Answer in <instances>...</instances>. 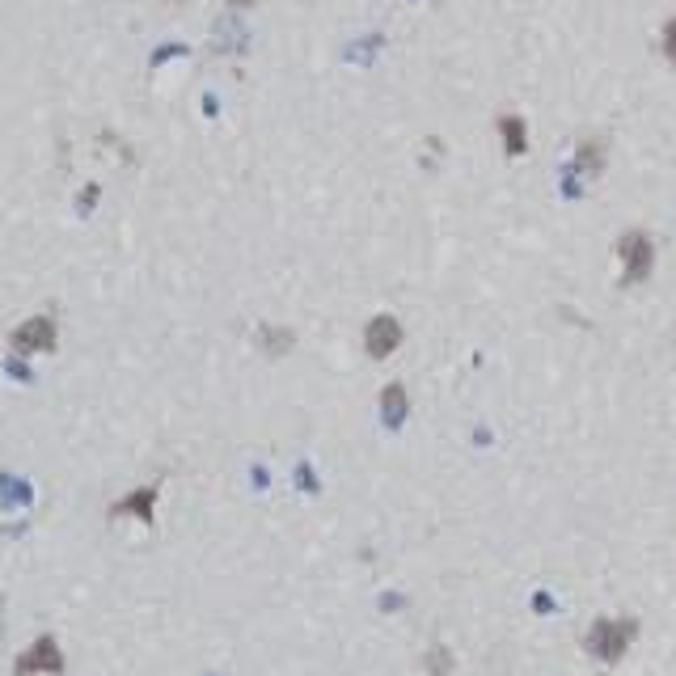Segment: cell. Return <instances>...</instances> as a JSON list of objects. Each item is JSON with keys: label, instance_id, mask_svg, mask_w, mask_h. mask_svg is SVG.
<instances>
[{"label": "cell", "instance_id": "1", "mask_svg": "<svg viewBox=\"0 0 676 676\" xmlns=\"http://www.w3.org/2000/svg\"><path fill=\"white\" fill-rule=\"evenodd\" d=\"M634 634H638V626L630 622V617H622V622H617V617H600V622L588 630V651L600 655L605 664H617L630 651Z\"/></svg>", "mask_w": 676, "mask_h": 676}, {"label": "cell", "instance_id": "2", "mask_svg": "<svg viewBox=\"0 0 676 676\" xmlns=\"http://www.w3.org/2000/svg\"><path fill=\"white\" fill-rule=\"evenodd\" d=\"M617 258H622L626 284H643V279H651V271H655V246L643 229H630V233L617 237Z\"/></svg>", "mask_w": 676, "mask_h": 676}, {"label": "cell", "instance_id": "3", "mask_svg": "<svg viewBox=\"0 0 676 676\" xmlns=\"http://www.w3.org/2000/svg\"><path fill=\"white\" fill-rule=\"evenodd\" d=\"M13 672L17 676H64V651H60V643H55L51 634H43L30 651L17 655Z\"/></svg>", "mask_w": 676, "mask_h": 676}, {"label": "cell", "instance_id": "4", "mask_svg": "<svg viewBox=\"0 0 676 676\" xmlns=\"http://www.w3.org/2000/svg\"><path fill=\"white\" fill-rule=\"evenodd\" d=\"M9 347H13L17 355L51 351V347H55V322H51V317H26V322L9 334Z\"/></svg>", "mask_w": 676, "mask_h": 676}, {"label": "cell", "instance_id": "5", "mask_svg": "<svg viewBox=\"0 0 676 676\" xmlns=\"http://www.w3.org/2000/svg\"><path fill=\"white\" fill-rule=\"evenodd\" d=\"M402 347V326H398V317H372V322L364 326V351L372 355V360H389L393 351Z\"/></svg>", "mask_w": 676, "mask_h": 676}, {"label": "cell", "instance_id": "6", "mask_svg": "<svg viewBox=\"0 0 676 676\" xmlns=\"http://www.w3.org/2000/svg\"><path fill=\"white\" fill-rule=\"evenodd\" d=\"M499 136H503V153L507 157H524V148H529V127H524L520 115H503L499 119Z\"/></svg>", "mask_w": 676, "mask_h": 676}, {"label": "cell", "instance_id": "7", "mask_svg": "<svg viewBox=\"0 0 676 676\" xmlns=\"http://www.w3.org/2000/svg\"><path fill=\"white\" fill-rule=\"evenodd\" d=\"M153 503H157V486H144V491L127 495L115 503V516H140V520H153Z\"/></svg>", "mask_w": 676, "mask_h": 676}, {"label": "cell", "instance_id": "8", "mask_svg": "<svg viewBox=\"0 0 676 676\" xmlns=\"http://www.w3.org/2000/svg\"><path fill=\"white\" fill-rule=\"evenodd\" d=\"M575 157H579V165H584V169H600V165H605V140H600V136L579 140Z\"/></svg>", "mask_w": 676, "mask_h": 676}, {"label": "cell", "instance_id": "9", "mask_svg": "<svg viewBox=\"0 0 676 676\" xmlns=\"http://www.w3.org/2000/svg\"><path fill=\"white\" fill-rule=\"evenodd\" d=\"M381 406H385L389 423H398V419L406 415V389H402V385H389V389L381 393Z\"/></svg>", "mask_w": 676, "mask_h": 676}, {"label": "cell", "instance_id": "10", "mask_svg": "<svg viewBox=\"0 0 676 676\" xmlns=\"http://www.w3.org/2000/svg\"><path fill=\"white\" fill-rule=\"evenodd\" d=\"M262 347H267L271 355H284V351H292V334H288V330H271V326H262Z\"/></svg>", "mask_w": 676, "mask_h": 676}, {"label": "cell", "instance_id": "11", "mask_svg": "<svg viewBox=\"0 0 676 676\" xmlns=\"http://www.w3.org/2000/svg\"><path fill=\"white\" fill-rule=\"evenodd\" d=\"M664 55H668V64L676 68V22L664 26Z\"/></svg>", "mask_w": 676, "mask_h": 676}, {"label": "cell", "instance_id": "12", "mask_svg": "<svg viewBox=\"0 0 676 676\" xmlns=\"http://www.w3.org/2000/svg\"><path fill=\"white\" fill-rule=\"evenodd\" d=\"M448 660H444V651H431V672H444Z\"/></svg>", "mask_w": 676, "mask_h": 676}, {"label": "cell", "instance_id": "13", "mask_svg": "<svg viewBox=\"0 0 676 676\" xmlns=\"http://www.w3.org/2000/svg\"><path fill=\"white\" fill-rule=\"evenodd\" d=\"M237 5H250V0H237Z\"/></svg>", "mask_w": 676, "mask_h": 676}]
</instances>
